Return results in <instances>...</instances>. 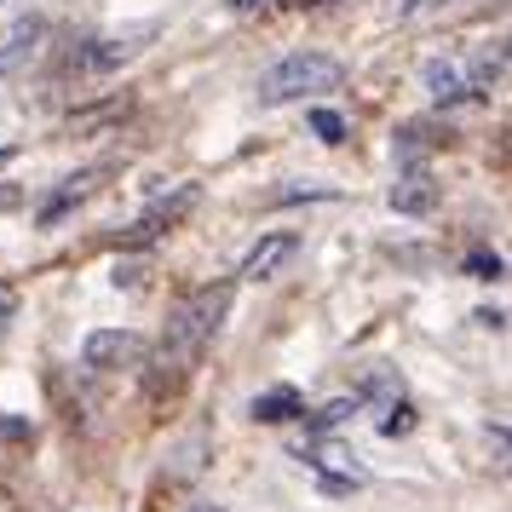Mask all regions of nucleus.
<instances>
[{"mask_svg": "<svg viewBox=\"0 0 512 512\" xmlns=\"http://www.w3.org/2000/svg\"><path fill=\"white\" fill-rule=\"evenodd\" d=\"M144 357H150V340L139 328H98L81 346V363L93 374H127V369H139Z\"/></svg>", "mask_w": 512, "mask_h": 512, "instance_id": "20e7f679", "label": "nucleus"}, {"mask_svg": "<svg viewBox=\"0 0 512 512\" xmlns=\"http://www.w3.org/2000/svg\"><path fill=\"white\" fill-rule=\"evenodd\" d=\"M156 35H162V18H133V24L98 29V35H87V47H81L75 64H81V75H116L156 47Z\"/></svg>", "mask_w": 512, "mask_h": 512, "instance_id": "7ed1b4c3", "label": "nucleus"}, {"mask_svg": "<svg viewBox=\"0 0 512 512\" xmlns=\"http://www.w3.org/2000/svg\"><path fill=\"white\" fill-rule=\"evenodd\" d=\"M12 156H18V150H12V144H0V167L12 162Z\"/></svg>", "mask_w": 512, "mask_h": 512, "instance_id": "dca6fc26", "label": "nucleus"}, {"mask_svg": "<svg viewBox=\"0 0 512 512\" xmlns=\"http://www.w3.org/2000/svg\"><path fill=\"white\" fill-rule=\"evenodd\" d=\"M231 300H236V282L225 277V282H208V288H196V294H185V300L173 305L162 340H156V357H144V363H156V386H179V380L196 374V363L213 346V334L231 317Z\"/></svg>", "mask_w": 512, "mask_h": 512, "instance_id": "f257e3e1", "label": "nucleus"}, {"mask_svg": "<svg viewBox=\"0 0 512 512\" xmlns=\"http://www.w3.org/2000/svg\"><path fill=\"white\" fill-rule=\"evenodd\" d=\"M294 248H300V236H294V231H271V236H259L254 248L242 254V277H248V282L277 277L282 265L294 259Z\"/></svg>", "mask_w": 512, "mask_h": 512, "instance_id": "6e6552de", "label": "nucleus"}, {"mask_svg": "<svg viewBox=\"0 0 512 512\" xmlns=\"http://www.w3.org/2000/svg\"><path fill=\"white\" fill-rule=\"evenodd\" d=\"M311 133H317L323 144H346V116L328 110V104H317V110H311Z\"/></svg>", "mask_w": 512, "mask_h": 512, "instance_id": "f8f14e48", "label": "nucleus"}, {"mask_svg": "<svg viewBox=\"0 0 512 512\" xmlns=\"http://www.w3.org/2000/svg\"><path fill=\"white\" fill-rule=\"evenodd\" d=\"M392 208L397 213H432V208H438V179L415 167L409 179H397V185H392Z\"/></svg>", "mask_w": 512, "mask_h": 512, "instance_id": "9d476101", "label": "nucleus"}, {"mask_svg": "<svg viewBox=\"0 0 512 512\" xmlns=\"http://www.w3.org/2000/svg\"><path fill=\"white\" fill-rule=\"evenodd\" d=\"M466 277H489V282H495V277H501V259H495V254H472V259H466Z\"/></svg>", "mask_w": 512, "mask_h": 512, "instance_id": "ddd939ff", "label": "nucleus"}, {"mask_svg": "<svg viewBox=\"0 0 512 512\" xmlns=\"http://www.w3.org/2000/svg\"><path fill=\"white\" fill-rule=\"evenodd\" d=\"M420 87H426V98H432L438 110H455V104L472 98L461 58H426V64H420Z\"/></svg>", "mask_w": 512, "mask_h": 512, "instance_id": "423d86ee", "label": "nucleus"}, {"mask_svg": "<svg viewBox=\"0 0 512 512\" xmlns=\"http://www.w3.org/2000/svg\"><path fill=\"white\" fill-rule=\"evenodd\" d=\"M305 409V397L294 392V386H277V392L254 397V420H265V426H277V420H294Z\"/></svg>", "mask_w": 512, "mask_h": 512, "instance_id": "9b49d317", "label": "nucleus"}, {"mask_svg": "<svg viewBox=\"0 0 512 512\" xmlns=\"http://www.w3.org/2000/svg\"><path fill=\"white\" fill-rule=\"evenodd\" d=\"M254 6H277V0H231V12H254Z\"/></svg>", "mask_w": 512, "mask_h": 512, "instance_id": "2eb2a0df", "label": "nucleus"}, {"mask_svg": "<svg viewBox=\"0 0 512 512\" xmlns=\"http://www.w3.org/2000/svg\"><path fill=\"white\" fill-rule=\"evenodd\" d=\"M0 6H6V0H0Z\"/></svg>", "mask_w": 512, "mask_h": 512, "instance_id": "a211bd4d", "label": "nucleus"}, {"mask_svg": "<svg viewBox=\"0 0 512 512\" xmlns=\"http://www.w3.org/2000/svg\"><path fill=\"white\" fill-rule=\"evenodd\" d=\"M346 81V64L334 52H288L271 70L259 75V104L265 110H282V104H305V98H323Z\"/></svg>", "mask_w": 512, "mask_h": 512, "instance_id": "f03ea898", "label": "nucleus"}, {"mask_svg": "<svg viewBox=\"0 0 512 512\" xmlns=\"http://www.w3.org/2000/svg\"><path fill=\"white\" fill-rule=\"evenodd\" d=\"M196 196H202V190H196V185H179V190H173V196H167V202H156V208L144 213L139 225H133V231L121 236V242H127V248H133V242H150V236L173 231V225H179V219H185L190 208H196Z\"/></svg>", "mask_w": 512, "mask_h": 512, "instance_id": "0eeeda50", "label": "nucleus"}, {"mask_svg": "<svg viewBox=\"0 0 512 512\" xmlns=\"http://www.w3.org/2000/svg\"><path fill=\"white\" fill-rule=\"evenodd\" d=\"M93 190H104V167H87V173H75L70 185H58L47 202H41V213H35V219H41V225H58V219H64L70 208H81Z\"/></svg>", "mask_w": 512, "mask_h": 512, "instance_id": "1a4fd4ad", "label": "nucleus"}, {"mask_svg": "<svg viewBox=\"0 0 512 512\" xmlns=\"http://www.w3.org/2000/svg\"><path fill=\"white\" fill-rule=\"evenodd\" d=\"M47 35H52L47 18H24V24L6 29V35H0V75L29 70V64L41 58V47H47Z\"/></svg>", "mask_w": 512, "mask_h": 512, "instance_id": "39448f33", "label": "nucleus"}, {"mask_svg": "<svg viewBox=\"0 0 512 512\" xmlns=\"http://www.w3.org/2000/svg\"><path fill=\"white\" fill-rule=\"evenodd\" d=\"M12 305H18L12 300V288H0V328H6V317H12Z\"/></svg>", "mask_w": 512, "mask_h": 512, "instance_id": "4468645a", "label": "nucleus"}, {"mask_svg": "<svg viewBox=\"0 0 512 512\" xmlns=\"http://www.w3.org/2000/svg\"><path fill=\"white\" fill-rule=\"evenodd\" d=\"M190 512H225V507H190Z\"/></svg>", "mask_w": 512, "mask_h": 512, "instance_id": "f3484780", "label": "nucleus"}]
</instances>
